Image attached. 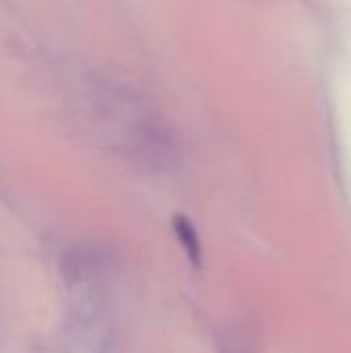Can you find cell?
I'll use <instances>...</instances> for the list:
<instances>
[{"label": "cell", "instance_id": "1", "mask_svg": "<svg viewBox=\"0 0 351 353\" xmlns=\"http://www.w3.org/2000/svg\"><path fill=\"white\" fill-rule=\"evenodd\" d=\"M172 223H174V232H176L184 252L188 254L190 263L199 269L201 263H203V248H201V240H199V234H197L194 225L184 215H174Z\"/></svg>", "mask_w": 351, "mask_h": 353}]
</instances>
